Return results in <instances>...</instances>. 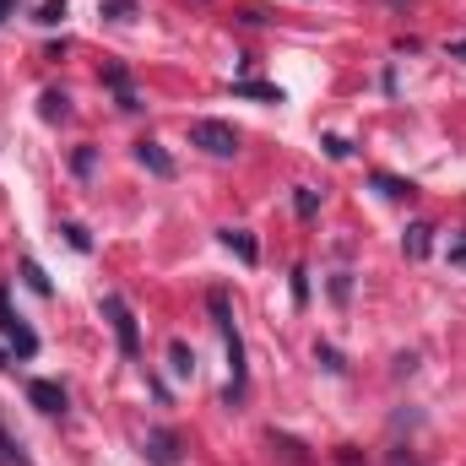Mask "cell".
<instances>
[{
    "label": "cell",
    "instance_id": "20",
    "mask_svg": "<svg viewBox=\"0 0 466 466\" xmlns=\"http://www.w3.org/2000/svg\"><path fill=\"white\" fill-rule=\"evenodd\" d=\"M315 358H320V363H326V369H331V374H342V369H348V363H342V352H337V348H326V342H320V348H315Z\"/></svg>",
    "mask_w": 466,
    "mask_h": 466
},
{
    "label": "cell",
    "instance_id": "25",
    "mask_svg": "<svg viewBox=\"0 0 466 466\" xmlns=\"http://www.w3.org/2000/svg\"><path fill=\"white\" fill-rule=\"evenodd\" d=\"M326 152H331V157H348L352 147H348V141H342V136H326Z\"/></svg>",
    "mask_w": 466,
    "mask_h": 466
},
{
    "label": "cell",
    "instance_id": "4",
    "mask_svg": "<svg viewBox=\"0 0 466 466\" xmlns=\"http://www.w3.org/2000/svg\"><path fill=\"white\" fill-rule=\"evenodd\" d=\"M104 315L115 320L119 352H125V358H136V352H141V331H136V315L125 309V299H119V293H104Z\"/></svg>",
    "mask_w": 466,
    "mask_h": 466
},
{
    "label": "cell",
    "instance_id": "12",
    "mask_svg": "<svg viewBox=\"0 0 466 466\" xmlns=\"http://www.w3.org/2000/svg\"><path fill=\"white\" fill-rule=\"evenodd\" d=\"M104 82H109V87H115V93H119V109H141V104H136V93H130V82H125V71H119V66H109V71H104Z\"/></svg>",
    "mask_w": 466,
    "mask_h": 466
},
{
    "label": "cell",
    "instance_id": "8",
    "mask_svg": "<svg viewBox=\"0 0 466 466\" xmlns=\"http://www.w3.org/2000/svg\"><path fill=\"white\" fill-rule=\"evenodd\" d=\"M401 249H407V260H429V249H434V228H429V223H412V228L401 233Z\"/></svg>",
    "mask_w": 466,
    "mask_h": 466
},
{
    "label": "cell",
    "instance_id": "24",
    "mask_svg": "<svg viewBox=\"0 0 466 466\" xmlns=\"http://www.w3.org/2000/svg\"><path fill=\"white\" fill-rule=\"evenodd\" d=\"M348 293H352L348 277H331V299H337V304H348Z\"/></svg>",
    "mask_w": 466,
    "mask_h": 466
},
{
    "label": "cell",
    "instance_id": "3",
    "mask_svg": "<svg viewBox=\"0 0 466 466\" xmlns=\"http://www.w3.org/2000/svg\"><path fill=\"white\" fill-rule=\"evenodd\" d=\"M0 337H5L11 348L22 352V358H33V352H38V337H33V326H27L16 309H11V293H5V288H0Z\"/></svg>",
    "mask_w": 466,
    "mask_h": 466
},
{
    "label": "cell",
    "instance_id": "22",
    "mask_svg": "<svg viewBox=\"0 0 466 466\" xmlns=\"http://www.w3.org/2000/svg\"><path fill=\"white\" fill-rule=\"evenodd\" d=\"M71 163H76V174H93V163H98V152H93V147H82V152H76Z\"/></svg>",
    "mask_w": 466,
    "mask_h": 466
},
{
    "label": "cell",
    "instance_id": "16",
    "mask_svg": "<svg viewBox=\"0 0 466 466\" xmlns=\"http://www.w3.org/2000/svg\"><path fill=\"white\" fill-rule=\"evenodd\" d=\"M293 212H299V218H315V212H320V190H299V196H293Z\"/></svg>",
    "mask_w": 466,
    "mask_h": 466
},
{
    "label": "cell",
    "instance_id": "19",
    "mask_svg": "<svg viewBox=\"0 0 466 466\" xmlns=\"http://www.w3.org/2000/svg\"><path fill=\"white\" fill-rule=\"evenodd\" d=\"M60 16H66V0H44V5H38V22H44V27H55Z\"/></svg>",
    "mask_w": 466,
    "mask_h": 466
},
{
    "label": "cell",
    "instance_id": "5",
    "mask_svg": "<svg viewBox=\"0 0 466 466\" xmlns=\"http://www.w3.org/2000/svg\"><path fill=\"white\" fill-rule=\"evenodd\" d=\"M141 456L152 466H179V440H174L168 429H152V434L141 440Z\"/></svg>",
    "mask_w": 466,
    "mask_h": 466
},
{
    "label": "cell",
    "instance_id": "7",
    "mask_svg": "<svg viewBox=\"0 0 466 466\" xmlns=\"http://www.w3.org/2000/svg\"><path fill=\"white\" fill-rule=\"evenodd\" d=\"M136 163H141V168H152L157 179H174V157H168L157 141H136Z\"/></svg>",
    "mask_w": 466,
    "mask_h": 466
},
{
    "label": "cell",
    "instance_id": "26",
    "mask_svg": "<svg viewBox=\"0 0 466 466\" xmlns=\"http://www.w3.org/2000/svg\"><path fill=\"white\" fill-rule=\"evenodd\" d=\"M337 466H363L358 461V445H342V451H337Z\"/></svg>",
    "mask_w": 466,
    "mask_h": 466
},
{
    "label": "cell",
    "instance_id": "21",
    "mask_svg": "<svg viewBox=\"0 0 466 466\" xmlns=\"http://www.w3.org/2000/svg\"><path fill=\"white\" fill-rule=\"evenodd\" d=\"M104 16H115V22L136 16V0H104Z\"/></svg>",
    "mask_w": 466,
    "mask_h": 466
},
{
    "label": "cell",
    "instance_id": "10",
    "mask_svg": "<svg viewBox=\"0 0 466 466\" xmlns=\"http://www.w3.org/2000/svg\"><path fill=\"white\" fill-rule=\"evenodd\" d=\"M233 98H260V104H282V87H266V82H233Z\"/></svg>",
    "mask_w": 466,
    "mask_h": 466
},
{
    "label": "cell",
    "instance_id": "18",
    "mask_svg": "<svg viewBox=\"0 0 466 466\" xmlns=\"http://www.w3.org/2000/svg\"><path fill=\"white\" fill-rule=\"evenodd\" d=\"M60 233L71 238V249H93V233L82 228V223H66V228H60Z\"/></svg>",
    "mask_w": 466,
    "mask_h": 466
},
{
    "label": "cell",
    "instance_id": "15",
    "mask_svg": "<svg viewBox=\"0 0 466 466\" xmlns=\"http://www.w3.org/2000/svg\"><path fill=\"white\" fill-rule=\"evenodd\" d=\"M168 363H174V374H190V369H196V352L185 348V342H174V348H168Z\"/></svg>",
    "mask_w": 466,
    "mask_h": 466
},
{
    "label": "cell",
    "instance_id": "2",
    "mask_svg": "<svg viewBox=\"0 0 466 466\" xmlns=\"http://www.w3.org/2000/svg\"><path fill=\"white\" fill-rule=\"evenodd\" d=\"M190 141L201 152H212V157H233L238 152V136H233V125H223V119H196L190 125Z\"/></svg>",
    "mask_w": 466,
    "mask_h": 466
},
{
    "label": "cell",
    "instance_id": "9",
    "mask_svg": "<svg viewBox=\"0 0 466 466\" xmlns=\"http://www.w3.org/2000/svg\"><path fill=\"white\" fill-rule=\"evenodd\" d=\"M223 244H228V249L238 255V260H244V266H255V260H260V249H255L249 228H223Z\"/></svg>",
    "mask_w": 466,
    "mask_h": 466
},
{
    "label": "cell",
    "instance_id": "17",
    "mask_svg": "<svg viewBox=\"0 0 466 466\" xmlns=\"http://www.w3.org/2000/svg\"><path fill=\"white\" fill-rule=\"evenodd\" d=\"M22 277H27V288H33V293H55V288H49V277H44V266H38V260H27V266H22Z\"/></svg>",
    "mask_w": 466,
    "mask_h": 466
},
{
    "label": "cell",
    "instance_id": "23",
    "mask_svg": "<svg viewBox=\"0 0 466 466\" xmlns=\"http://www.w3.org/2000/svg\"><path fill=\"white\" fill-rule=\"evenodd\" d=\"M293 304H309V277L304 271H293Z\"/></svg>",
    "mask_w": 466,
    "mask_h": 466
},
{
    "label": "cell",
    "instance_id": "14",
    "mask_svg": "<svg viewBox=\"0 0 466 466\" xmlns=\"http://www.w3.org/2000/svg\"><path fill=\"white\" fill-rule=\"evenodd\" d=\"M271 451H282V456H288L293 466H309V456H304V445H299V440H288V434H271Z\"/></svg>",
    "mask_w": 466,
    "mask_h": 466
},
{
    "label": "cell",
    "instance_id": "1",
    "mask_svg": "<svg viewBox=\"0 0 466 466\" xmlns=\"http://www.w3.org/2000/svg\"><path fill=\"white\" fill-rule=\"evenodd\" d=\"M212 315H218V326H223V342H228V390H223V401L228 407H238L244 401V342H238V326H233V309H228V293L223 288H212Z\"/></svg>",
    "mask_w": 466,
    "mask_h": 466
},
{
    "label": "cell",
    "instance_id": "13",
    "mask_svg": "<svg viewBox=\"0 0 466 466\" xmlns=\"http://www.w3.org/2000/svg\"><path fill=\"white\" fill-rule=\"evenodd\" d=\"M374 190H380L385 201H407V196H412V185H407V179H390V174H374Z\"/></svg>",
    "mask_w": 466,
    "mask_h": 466
},
{
    "label": "cell",
    "instance_id": "28",
    "mask_svg": "<svg viewBox=\"0 0 466 466\" xmlns=\"http://www.w3.org/2000/svg\"><path fill=\"white\" fill-rule=\"evenodd\" d=\"M0 369H5V352H0Z\"/></svg>",
    "mask_w": 466,
    "mask_h": 466
},
{
    "label": "cell",
    "instance_id": "11",
    "mask_svg": "<svg viewBox=\"0 0 466 466\" xmlns=\"http://www.w3.org/2000/svg\"><path fill=\"white\" fill-rule=\"evenodd\" d=\"M38 115H44V119H66V115H71V98H66V93H55V87H49V93H44V98H38Z\"/></svg>",
    "mask_w": 466,
    "mask_h": 466
},
{
    "label": "cell",
    "instance_id": "27",
    "mask_svg": "<svg viewBox=\"0 0 466 466\" xmlns=\"http://www.w3.org/2000/svg\"><path fill=\"white\" fill-rule=\"evenodd\" d=\"M5 11H11V0H0V16H5Z\"/></svg>",
    "mask_w": 466,
    "mask_h": 466
},
{
    "label": "cell",
    "instance_id": "6",
    "mask_svg": "<svg viewBox=\"0 0 466 466\" xmlns=\"http://www.w3.org/2000/svg\"><path fill=\"white\" fill-rule=\"evenodd\" d=\"M27 401H33L38 412H49V418L66 412V390H60L55 380H33V385H27Z\"/></svg>",
    "mask_w": 466,
    "mask_h": 466
}]
</instances>
